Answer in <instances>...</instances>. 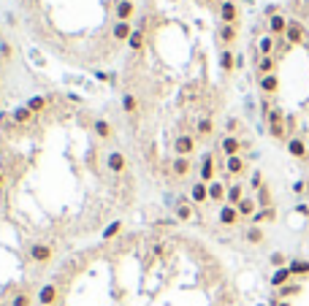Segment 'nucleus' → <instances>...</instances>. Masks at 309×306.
<instances>
[{"mask_svg": "<svg viewBox=\"0 0 309 306\" xmlns=\"http://www.w3.org/2000/svg\"><path fill=\"white\" fill-rule=\"evenodd\" d=\"M196 130H198V136H211V130H214V119H211V117H201V119H198V125H196Z\"/></svg>", "mask_w": 309, "mask_h": 306, "instance_id": "obj_27", "label": "nucleus"}, {"mask_svg": "<svg viewBox=\"0 0 309 306\" xmlns=\"http://www.w3.org/2000/svg\"><path fill=\"white\" fill-rule=\"evenodd\" d=\"M33 117H36V114H33V111H30V108H27V106H16L14 111H11V119H14L16 125H27V122H30Z\"/></svg>", "mask_w": 309, "mask_h": 306, "instance_id": "obj_15", "label": "nucleus"}, {"mask_svg": "<svg viewBox=\"0 0 309 306\" xmlns=\"http://www.w3.org/2000/svg\"><path fill=\"white\" fill-rule=\"evenodd\" d=\"M288 268H290V274H293V276H307L309 274V263L307 260H290Z\"/></svg>", "mask_w": 309, "mask_h": 306, "instance_id": "obj_26", "label": "nucleus"}, {"mask_svg": "<svg viewBox=\"0 0 309 306\" xmlns=\"http://www.w3.org/2000/svg\"><path fill=\"white\" fill-rule=\"evenodd\" d=\"M190 198H193V204H204V201L209 198V184H206V182H196L190 187Z\"/></svg>", "mask_w": 309, "mask_h": 306, "instance_id": "obj_14", "label": "nucleus"}, {"mask_svg": "<svg viewBox=\"0 0 309 306\" xmlns=\"http://www.w3.org/2000/svg\"><path fill=\"white\" fill-rule=\"evenodd\" d=\"M174 152H176V157H190V154L196 152V138L187 136V133L176 136L174 138Z\"/></svg>", "mask_w": 309, "mask_h": 306, "instance_id": "obj_1", "label": "nucleus"}, {"mask_svg": "<svg viewBox=\"0 0 309 306\" xmlns=\"http://www.w3.org/2000/svg\"><path fill=\"white\" fill-rule=\"evenodd\" d=\"M271 265H274V268H285V255H282V252H274V255H271Z\"/></svg>", "mask_w": 309, "mask_h": 306, "instance_id": "obj_41", "label": "nucleus"}, {"mask_svg": "<svg viewBox=\"0 0 309 306\" xmlns=\"http://www.w3.org/2000/svg\"><path fill=\"white\" fill-rule=\"evenodd\" d=\"M250 184H253L255 190H260V187H263V176H260V171H255V174L250 176Z\"/></svg>", "mask_w": 309, "mask_h": 306, "instance_id": "obj_43", "label": "nucleus"}, {"mask_svg": "<svg viewBox=\"0 0 309 306\" xmlns=\"http://www.w3.org/2000/svg\"><path fill=\"white\" fill-rule=\"evenodd\" d=\"M225 171L231 176H239L244 171V157H239V154H236V157H228L225 160Z\"/></svg>", "mask_w": 309, "mask_h": 306, "instance_id": "obj_19", "label": "nucleus"}, {"mask_svg": "<svg viewBox=\"0 0 309 306\" xmlns=\"http://www.w3.org/2000/svg\"><path fill=\"white\" fill-rule=\"evenodd\" d=\"M288 152L301 160V157H307V144L301 138H288Z\"/></svg>", "mask_w": 309, "mask_h": 306, "instance_id": "obj_16", "label": "nucleus"}, {"mask_svg": "<svg viewBox=\"0 0 309 306\" xmlns=\"http://www.w3.org/2000/svg\"><path fill=\"white\" fill-rule=\"evenodd\" d=\"M57 296H60V287H57L54 282H47V285L38 290V304H41V306H52V304H57Z\"/></svg>", "mask_w": 309, "mask_h": 306, "instance_id": "obj_3", "label": "nucleus"}, {"mask_svg": "<svg viewBox=\"0 0 309 306\" xmlns=\"http://www.w3.org/2000/svg\"><path fill=\"white\" fill-rule=\"evenodd\" d=\"M244 239H247L250 244H260V241H263V230L258 228V225H253V228H247V233H244Z\"/></svg>", "mask_w": 309, "mask_h": 306, "instance_id": "obj_33", "label": "nucleus"}, {"mask_svg": "<svg viewBox=\"0 0 309 306\" xmlns=\"http://www.w3.org/2000/svg\"><path fill=\"white\" fill-rule=\"evenodd\" d=\"M225 195H228V190H225L222 182H211L209 184V198L211 201H225Z\"/></svg>", "mask_w": 309, "mask_h": 306, "instance_id": "obj_23", "label": "nucleus"}, {"mask_svg": "<svg viewBox=\"0 0 309 306\" xmlns=\"http://www.w3.org/2000/svg\"><path fill=\"white\" fill-rule=\"evenodd\" d=\"M268 33H271V36H285V33H288V19H285L282 14L271 16V19H268Z\"/></svg>", "mask_w": 309, "mask_h": 306, "instance_id": "obj_12", "label": "nucleus"}, {"mask_svg": "<svg viewBox=\"0 0 309 306\" xmlns=\"http://www.w3.org/2000/svg\"><path fill=\"white\" fill-rule=\"evenodd\" d=\"M266 119H268V125H282V119H285V114L279 111V108H271V111L266 114Z\"/></svg>", "mask_w": 309, "mask_h": 306, "instance_id": "obj_39", "label": "nucleus"}, {"mask_svg": "<svg viewBox=\"0 0 309 306\" xmlns=\"http://www.w3.org/2000/svg\"><path fill=\"white\" fill-rule=\"evenodd\" d=\"M258 71H260L263 76L274 73V57H260V62H258Z\"/></svg>", "mask_w": 309, "mask_h": 306, "instance_id": "obj_36", "label": "nucleus"}, {"mask_svg": "<svg viewBox=\"0 0 309 306\" xmlns=\"http://www.w3.org/2000/svg\"><path fill=\"white\" fill-rule=\"evenodd\" d=\"M307 49H309V38H307Z\"/></svg>", "mask_w": 309, "mask_h": 306, "instance_id": "obj_48", "label": "nucleus"}, {"mask_svg": "<svg viewBox=\"0 0 309 306\" xmlns=\"http://www.w3.org/2000/svg\"><path fill=\"white\" fill-rule=\"evenodd\" d=\"M136 27L130 25V22H117V25L111 27V36L117 38V41H130V36H133Z\"/></svg>", "mask_w": 309, "mask_h": 306, "instance_id": "obj_10", "label": "nucleus"}, {"mask_svg": "<svg viewBox=\"0 0 309 306\" xmlns=\"http://www.w3.org/2000/svg\"><path fill=\"white\" fill-rule=\"evenodd\" d=\"M285 38H288L290 46L296 44H307V30L301 22H288V33H285Z\"/></svg>", "mask_w": 309, "mask_h": 306, "instance_id": "obj_2", "label": "nucleus"}, {"mask_svg": "<svg viewBox=\"0 0 309 306\" xmlns=\"http://www.w3.org/2000/svg\"><path fill=\"white\" fill-rule=\"evenodd\" d=\"M220 147H222V152H225V157H236L239 149H242V141H239L236 136H225Z\"/></svg>", "mask_w": 309, "mask_h": 306, "instance_id": "obj_13", "label": "nucleus"}, {"mask_svg": "<svg viewBox=\"0 0 309 306\" xmlns=\"http://www.w3.org/2000/svg\"><path fill=\"white\" fill-rule=\"evenodd\" d=\"M220 19H222V25H236V19H239V8H236V3H222L220 5Z\"/></svg>", "mask_w": 309, "mask_h": 306, "instance_id": "obj_6", "label": "nucleus"}, {"mask_svg": "<svg viewBox=\"0 0 309 306\" xmlns=\"http://www.w3.org/2000/svg\"><path fill=\"white\" fill-rule=\"evenodd\" d=\"M268 133L274 138H285V125H268Z\"/></svg>", "mask_w": 309, "mask_h": 306, "instance_id": "obj_42", "label": "nucleus"}, {"mask_svg": "<svg viewBox=\"0 0 309 306\" xmlns=\"http://www.w3.org/2000/svg\"><path fill=\"white\" fill-rule=\"evenodd\" d=\"M0 187H3V171H0Z\"/></svg>", "mask_w": 309, "mask_h": 306, "instance_id": "obj_47", "label": "nucleus"}, {"mask_svg": "<svg viewBox=\"0 0 309 306\" xmlns=\"http://www.w3.org/2000/svg\"><path fill=\"white\" fill-rule=\"evenodd\" d=\"M258 206H263V209H271V193H268V187H260L258 190Z\"/></svg>", "mask_w": 309, "mask_h": 306, "instance_id": "obj_34", "label": "nucleus"}, {"mask_svg": "<svg viewBox=\"0 0 309 306\" xmlns=\"http://www.w3.org/2000/svg\"><path fill=\"white\" fill-rule=\"evenodd\" d=\"M258 51H260L263 57H271V51H274V36H263L260 44H258Z\"/></svg>", "mask_w": 309, "mask_h": 306, "instance_id": "obj_30", "label": "nucleus"}, {"mask_svg": "<svg viewBox=\"0 0 309 306\" xmlns=\"http://www.w3.org/2000/svg\"><path fill=\"white\" fill-rule=\"evenodd\" d=\"M25 106L30 108L33 114H41L44 108H47V98H44V95H30V101H27Z\"/></svg>", "mask_w": 309, "mask_h": 306, "instance_id": "obj_22", "label": "nucleus"}, {"mask_svg": "<svg viewBox=\"0 0 309 306\" xmlns=\"http://www.w3.org/2000/svg\"><path fill=\"white\" fill-rule=\"evenodd\" d=\"M171 171H174L176 176H187L190 174V157H176L174 163H171Z\"/></svg>", "mask_w": 309, "mask_h": 306, "instance_id": "obj_20", "label": "nucleus"}, {"mask_svg": "<svg viewBox=\"0 0 309 306\" xmlns=\"http://www.w3.org/2000/svg\"><path fill=\"white\" fill-rule=\"evenodd\" d=\"M260 90H263V95H277V92H279V76H277V73L260 76Z\"/></svg>", "mask_w": 309, "mask_h": 306, "instance_id": "obj_11", "label": "nucleus"}, {"mask_svg": "<svg viewBox=\"0 0 309 306\" xmlns=\"http://www.w3.org/2000/svg\"><path fill=\"white\" fill-rule=\"evenodd\" d=\"M93 76L98 79V82H114V76H111V73H106V71H93Z\"/></svg>", "mask_w": 309, "mask_h": 306, "instance_id": "obj_44", "label": "nucleus"}, {"mask_svg": "<svg viewBox=\"0 0 309 306\" xmlns=\"http://www.w3.org/2000/svg\"><path fill=\"white\" fill-rule=\"evenodd\" d=\"M106 165H108V171H111V174H125V168H128V160H125L122 152H111V154L106 157Z\"/></svg>", "mask_w": 309, "mask_h": 306, "instance_id": "obj_5", "label": "nucleus"}, {"mask_svg": "<svg viewBox=\"0 0 309 306\" xmlns=\"http://www.w3.org/2000/svg\"><path fill=\"white\" fill-rule=\"evenodd\" d=\"M30 296L27 293H19V296H14V301H11V306H30Z\"/></svg>", "mask_w": 309, "mask_h": 306, "instance_id": "obj_40", "label": "nucleus"}, {"mask_svg": "<svg viewBox=\"0 0 309 306\" xmlns=\"http://www.w3.org/2000/svg\"><path fill=\"white\" fill-rule=\"evenodd\" d=\"M236 209H239V214H242V217H253V214H255V209H258V201H255V198H247V195H244V198L239 201Z\"/></svg>", "mask_w": 309, "mask_h": 306, "instance_id": "obj_17", "label": "nucleus"}, {"mask_svg": "<svg viewBox=\"0 0 309 306\" xmlns=\"http://www.w3.org/2000/svg\"><path fill=\"white\" fill-rule=\"evenodd\" d=\"M217 217H220V225H225V228H233V225H236L239 219H242L239 209H236V206H231V204H225V206H222V209H220V214H217Z\"/></svg>", "mask_w": 309, "mask_h": 306, "instance_id": "obj_4", "label": "nucleus"}, {"mask_svg": "<svg viewBox=\"0 0 309 306\" xmlns=\"http://www.w3.org/2000/svg\"><path fill=\"white\" fill-rule=\"evenodd\" d=\"M290 276H293V274H290L288 265H285V268H277V271H274V276H271V285L274 287H285L290 282Z\"/></svg>", "mask_w": 309, "mask_h": 306, "instance_id": "obj_18", "label": "nucleus"}, {"mask_svg": "<svg viewBox=\"0 0 309 306\" xmlns=\"http://www.w3.org/2000/svg\"><path fill=\"white\" fill-rule=\"evenodd\" d=\"M201 182H206V184L214 182V157L211 154H204L201 157Z\"/></svg>", "mask_w": 309, "mask_h": 306, "instance_id": "obj_9", "label": "nucleus"}, {"mask_svg": "<svg viewBox=\"0 0 309 306\" xmlns=\"http://www.w3.org/2000/svg\"><path fill=\"white\" fill-rule=\"evenodd\" d=\"M274 217H277V211H274V209H260V211H255L250 219H253V225H260V222H271Z\"/></svg>", "mask_w": 309, "mask_h": 306, "instance_id": "obj_25", "label": "nucleus"}, {"mask_svg": "<svg viewBox=\"0 0 309 306\" xmlns=\"http://www.w3.org/2000/svg\"><path fill=\"white\" fill-rule=\"evenodd\" d=\"M114 14H117V22H130V16L136 14L133 0H119L117 8H114Z\"/></svg>", "mask_w": 309, "mask_h": 306, "instance_id": "obj_7", "label": "nucleus"}, {"mask_svg": "<svg viewBox=\"0 0 309 306\" xmlns=\"http://www.w3.org/2000/svg\"><path fill=\"white\" fill-rule=\"evenodd\" d=\"M0 57H11V44H0Z\"/></svg>", "mask_w": 309, "mask_h": 306, "instance_id": "obj_45", "label": "nucleus"}, {"mask_svg": "<svg viewBox=\"0 0 309 306\" xmlns=\"http://www.w3.org/2000/svg\"><path fill=\"white\" fill-rule=\"evenodd\" d=\"M220 41L222 44H233V41H236V25H222L220 27Z\"/></svg>", "mask_w": 309, "mask_h": 306, "instance_id": "obj_28", "label": "nucleus"}, {"mask_svg": "<svg viewBox=\"0 0 309 306\" xmlns=\"http://www.w3.org/2000/svg\"><path fill=\"white\" fill-rule=\"evenodd\" d=\"M122 108H125V111H128V114H133L136 108H139V101H136V95H130V92H125V95H122Z\"/></svg>", "mask_w": 309, "mask_h": 306, "instance_id": "obj_35", "label": "nucleus"}, {"mask_svg": "<svg viewBox=\"0 0 309 306\" xmlns=\"http://www.w3.org/2000/svg\"><path fill=\"white\" fill-rule=\"evenodd\" d=\"M93 130H95V136H98V138H111V125H108L106 119H95Z\"/></svg>", "mask_w": 309, "mask_h": 306, "instance_id": "obj_24", "label": "nucleus"}, {"mask_svg": "<svg viewBox=\"0 0 309 306\" xmlns=\"http://www.w3.org/2000/svg\"><path fill=\"white\" fill-rule=\"evenodd\" d=\"M30 260H36V263H49V260H52V247H49V244H33V247H30Z\"/></svg>", "mask_w": 309, "mask_h": 306, "instance_id": "obj_8", "label": "nucleus"}, {"mask_svg": "<svg viewBox=\"0 0 309 306\" xmlns=\"http://www.w3.org/2000/svg\"><path fill=\"white\" fill-rule=\"evenodd\" d=\"M274 306H290L288 301H277V304H274Z\"/></svg>", "mask_w": 309, "mask_h": 306, "instance_id": "obj_46", "label": "nucleus"}, {"mask_svg": "<svg viewBox=\"0 0 309 306\" xmlns=\"http://www.w3.org/2000/svg\"><path fill=\"white\" fill-rule=\"evenodd\" d=\"M233 65H236V60H233V51H231V49L220 51V68H222V71H233Z\"/></svg>", "mask_w": 309, "mask_h": 306, "instance_id": "obj_31", "label": "nucleus"}, {"mask_svg": "<svg viewBox=\"0 0 309 306\" xmlns=\"http://www.w3.org/2000/svg\"><path fill=\"white\" fill-rule=\"evenodd\" d=\"M128 46H130V49H133V51H139L141 46H144V33H141V30H133V36H130Z\"/></svg>", "mask_w": 309, "mask_h": 306, "instance_id": "obj_37", "label": "nucleus"}, {"mask_svg": "<svg viewBox=\"0 0 309 306\" xmlns=\"http://www.w3.org/2000/svg\"><path fill=\"white\" fill-rule=\"evenodd\" d=\"M244 198V190H242V184H231V187H228V195H225V201H228V204H231V206H239V201H242Z\"/></svg>", "mask_w": 309, "mask_h": 306, "instance_id": "obj_21", "label": "nucleus"}, {"mask_svg": "<svg viewBox=\"0 0 309 306\" xmlns=\"http://www.w3.org/2000/svg\"><path fill=\"white\" fill-rule=\"evenodd\" d=\"M190 217H193V206L187 204V201H179V206H176V219H179V222H187Z\"/></svg>", "mask_w": 309, "mask_h": 306, "instance_id": "obj_29", "label": "nucleus"}, {"mask_svg": "<svg viewBox=\"0 0 309 306\" xmlns=\"http://www.w3.org/2000/svg\"><path fill=\"white\" fill-rule=\"evenodd\" d=\"M301 293V285H285V287H279V298H290V296H299Z\"/></svg>", "mask_w": 309, "mask_h": 306, "instance_id": "obj_38", "label": "nucleus"}, {"mask_svg": "<svg viewBox=\"0 0 309 306\" xmlns=\"http://www.w3.org/2000/svg\"><path fill=\"white\" fill-rule=\"evenodd\" d=\"M119 230H122V219H114V222H108L106 228H103V239H114V236L119 233Z\"/></svg>", "mask_w": 309, "mask_h": 306, "instance_id": "obj_32", "label": "nucleus"}]
</instances>
